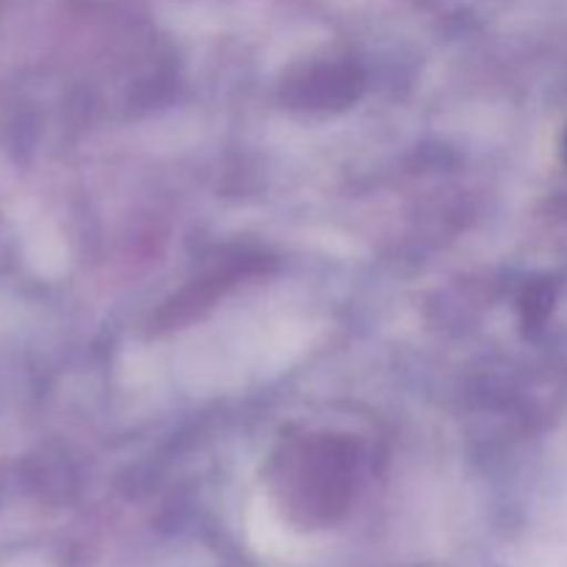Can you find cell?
<instances>
[{
    "label": "cell",
    "instance_id": "cell-1",
    "mask_svg": "<svg viewBox=\"0 0 567 567\" xmlns=\"http://www.w3.org/2000/svg\"><path fill=\"white\" fill-rule=\"evenodd\" d=\"M565 150H567V142H565Z\"/></svg>",
    "mask_w": 567,
    "mask_h": 567
}]
</instances>
